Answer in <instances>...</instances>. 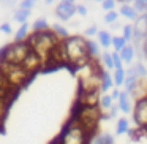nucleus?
<instances>
[{
    "mask_svg": "<svg viewBox=\"0 0 147 144\" xmlns=\"http://www.w3.org/2000/svg\"><path fill=\"white\" fill-rule=\"evenodd\" d=\"M26 41L29 43L30 49H32V51L43 60V64L46 65L49 60V55H51L52 49L59 45L60 38L49 29V30H46V32H33L32 35H29V38H27Z\"/></svg>",
    "mask_w": 147,
    "mask_h": 144,
    "instance_id": "nucleus-1",
    "label": "nucleus"
},
{
    "mask_svg": "<svg viewBox=\"0 0 147 144\" xmlns=\"http://www.w3.org/2000/svg\"><path fill=\"white\" fill-rule=\"evenodd\" d=\"M63 46L67 52L68 65L71 67L79 70L90 60L87 40H84L82 37H68L67 40H63Z\"/></svg>",
    "mask_w": 147,
    "mask_h": 144,
    "instance_id": "nucleus-2",
    "label": "nucleus"
},
{
    "mask_svg": "<svg viewBox=\"0 0 147 144\" xmlns=\"http://www.w3.org/2000/svg\"><path fill=\"white\" fill-rule=\"evenodd\" d=\"M101 74L103 70H100L98 65L93 64L90 59L82 68H79L78 79H79V93H90L100 90L101 86Z\"/></svg>",
    "mask_w": 147,
    "mask_h": 144,
    "instance_id": "nucleus-3",
    "label": "nucleus"
},
{
    "mask_svg": "<svg viewBox=\"0 0 147 144\" xmlns=\"http://www.w3.org/2000/svg\"><path fill=\"white\" fill-rule=\"evenodd\" d=\"M103 117L101 111L98 106H79L78 105L76 112H74L73 119L92 136L98 128V122Z\"/></svg>",
    "mask_w": 147,
    "mask_h": 144,
    "instance_id": "nucleus-4",
    "label": "nucleus"
},
{
    "mask_svg": "<svg viewBox=\"0 0 147 144\" xmlns=\"http://www.w3.org/2000/svg\"><path fill=\"white\" fill-rule=\"evenodd\" d=\"M90 135L71 117V120L63 127L60 136L55 139L57 144H89L90 141Z\"/></svg>",
    "mask_w": 147,
    "mask_h": 144,
    "instance_id": "nucleus-5",
    "label": "nucleus"
},
{
    "mask_svg": "<svg viewBox=\"0 0 147 144\" xmlns=\"http://www.w3.org/2000/svg\"><path fill=\"white\" fill-rule=\"evenodd\" d=\"M0 73L7 78V81L14 87L16 90L24 89L29 84V81L32 79L29 73L24 70L21 65H14V64H7V62H0Z\"/></svg>",
    "mask_w": 147,
    "mask_h": 144,
    "instance_id": "nucleus-6",
    "label": "nucleus"
},
{
    "mask_svg": "<svg viewBox=\"0 0 147 144\" xmlns=\"http://www.w3.org/2000/svg\"><path fill=\"white\" fill-rule=\"evenodd\" d=\"M32 51L27 41L22 43H10L5 48L0 49V62H7V64H14L21 65L24 62V59L29 55V52Z\"/></svg>",
    "mask_w": 147,
    "mask_h": 144,
    "instance_id": "nucleus-7",
    "label": "nucleus"
},
{
    "mask_svg": "<svg viewBox=\"0 0 147 144\" xmlns=\"http://www.w3.org/2000/svg\"><path fill=\"white\" fill-rule=\"evenodd\" d=\"M133 119L138 127L147 131V97H142L136 101L133 109Z\"/></svg>",
    "mask_w": 147,
    "mask_h": 144,
    "instance_id": "nucleus-8",
    "label": "nucleus"
},
{
    "mask_svg": "<svg viewBox=\"0 0 147 144\" xmlns=\"http://www.w3.org/2000/svg\"><path fill=\"white\" fill-rule=\"evenodd\" d=\"M21 67H22L24 70H26L27 73L30 74V76H35V74L38 73V71L41 70L43 67H45V64H43V60L35 54V52L30 51L29 55H27V57L24 59V62L21 64Z\"/></svg>",
    "mask_w": 147,
    "mask_h": 144,
    "instance_id": "nucleus-9",
    "label": "nucleus"
},
{
    "mask_svg": "<svg viewBox=\"0 0 147 144\" xmlns=\"http://www.w3.org/2000/svg\"><path fill=\"white\" fill-rule=\"evenodd\" d=\"M133 32H134L133 41L136 45L146 41V37H147V16L146 14L138 16V19L134 21V26H133Z\"/></svg>",
    "mask_w": 147,
    "mask_h": 144,
    "instance_id": "nucleus-10",
    "label": "nucleus"
},
{
    "mask_svg": "<svg viewBox=\"0 0 147 144\" xmlns=\"http://www.w3.org/2000/svg\"><path fill=\"white\" fill-rule=\"evenodd\" d=\"M18 93H19V90L14 89V87L7 81V78L0 73V98L8 101V103H13L14 100H16Z\"/></svg>",
    "mask_w": 147,
    "mask_h": 144,
    "instance_id": "nucleus-11",
    "label": "nucleus"
},
{
    "mask_svg": "<svg viewBox=\"0 0 147 144\" xmlns=\"http://www.w3.org/2000/svg\"><path fill=\"white\" fill-rule=\"evenodd\" d=\"M76 13V5L74 3H65V2H60L55 8V14L60 21H70L73 18V14Z\"/></svg>",
    "mask_w": 147,
    "mask_h": 144,
    "instance_id": "nucleus-12",
    "label": "nucleus"
},
{
    "mask_svg": "<svg viewBox=\"0 0 147 144\" xmlns=\"http://www.w3.org/2000/svg\"><path fill=\"white\" fill-rule=\"evenodd\" d=\"M100 90L90 93H79L78 98V105L79 106H98L100 105Z\"/></svg>",
    "mask_w": 147,
    "mask_h": 144,
    "instance_id": "nucleus-13",
    "label": "nucleus"
},
{
    "mask_svg": "<svg viewBox=\"0 0 147 144\" xmlns=\"http://www.w3.org/2000/svg\"><path fill=\"white\" fill-rule=\"evenodd\" d=\"M117 108L120 109L122 112H125V114H128V112L131 111V101H130V97H128L127 92H122V93H120Z\"/></svg>",
    "mask_w": 147,
    "mask_h": 144,
    "instance_id": "nucleus-14",
    "label": "nucleus"
},
{
    "mask_svg": "<svg viewBox=\"0 0 147 144\" xmlns=\"http://www.w3.org/2000/svg\"><path fill=\"white\" fill-rule=\"evenodd\" d=\"M114 86V79H112V76L108 73V71H103L101 74V86H100V92H108V90H111V87Z\"/></svg>",
    "mask_w": 147,
    "mask_h": 144,
    "instance_id": "nucleus-15",
    "label": "nucleus"
},
{
    "mask_svg": "<svg viewBox=\"0 0 147 144\" xmlns=\"http://www.w3.org/2000/svg\"><path fill=\"white\" fill-rule=\"evenodd\" d=\"M120 14H123L127 19H130V21H136L138 19V11L133 8V5H122L120 7Z\"/></svg>",
    "mask_w": 147,
    "mask_h": 144,
    "instance_id": "nucleus-16",
    "label": "nucleus"
},
{
    "mask_svg": "<svg viewBox=\"0 0 147 144\" xmlns=\"http://www.w3.org/2000/svg\"><path fill=\"white\" fill-rule=\"evenodd\" d=\"M29 24H21V27L18 29V32H16V35H14V41L16 43H22V41H26V38H29Z\"/></svg>",
    "mask_w": 147,
    "mask_h": 144,
    "instance_id": "nucleus-17",
    "label": "nucleus"
},
{
    "mask_svg": "<svg viewBox=\"0 0 147 144\" xmlns=\"http://www.w3.org/2000/svg\"><path fill=\"white\" fill-rule=\"evenodd\" d=\"M120 59H122V62H127V64H131V60H133V57H134V48L133 46H125L123 49H122L120 52Z\"/></svg>",
    "mask_w": 147,
    "mask_h": 144,
    "instance_id": "nucleus-18",
    "label": "nucleus"
},
{
    "mask_svg": "<svg viewBox=\"0 0 147 144\" xmlns=\"http://www.w3.org/2000/svg\"><path fill=\"white\" fill-rule=\"evenodd\" d=\"M92 144H114V138L109 133H101V135H96L93 138Z\"/></svg>",
    "mask_w": 147,
    "mask_h": 144,
    "instance_id": "nucleus-19",
    "label": "nucleus"
},
{
    "mask_svg": "<svg viewBox=\"0 0 147 144\" xmlns=\"http://www.w3.org/2000/svg\"><path fill=\"white\" fill-rule=\"evenodd\" d=\"M98 40H100V45H101L103 48H109V46H112V37H111V33L106 32V30L98 32Z\"/></svg>",
    "mask_w": 147,
    "mask_h": 144,
    "instance_id": "nucleus-20",
    "label": "nucleus"
},
{
    "mask_svg": "<svg viewBox=\"0 0 147 144\" xmlns=\"http://www.w3.org/2000/svg\"><path fill=\"white\" fill-rule=\"evenodd\" d=\"M32 29L33 32H46V30H49V24L45 18H40V19H36L32 24Z\"/></svg>",
    "mask_w": 147,
    "mask_h": 144,
    "instance_id": "nucleus-21",
    "label": "nucleus"
},
{
    "mask_svg": "<svg viewBox=\"0 0 147 144\" xmlns=\"http://www.w3.org/2000/svg\"><path fill=\"white\" fill-rule=\"evenodd\" d=\"M125 78H127V71L122 68V70H115V71H114V76H112V79H114V84H115V86H123Z\"/></svg>",
    "mask_w": 147,
    "mask_h": 144,
    "instance_id": "nucleus-22",
    "label": "nucleus"
},
{
    "mask_svg": "<svg viewBox=\"0 0 147 144\" xmlns=\"http://www.w3.org/2000/svg\"><path fill=\"white\" fill-rule=\"evenodd\" d=\"M130 131V124H128L127 119H119L117 122V128H115V133L117 135H125Z\"/></svg>",
    "mask_w": 147,
    "mask_h": 144,
    "instance_id": "nucleus-23",
    "label": "nucleus"
},
{
    "mask_svg": "<svg viewBox=\"0 0 147 144\" xmlns=\"http://www.w3.org/2000/svg\"><path fill=\"white\" fill-rule=\"evenodd\" d=\"M112 46H114L115 52H120L127 46V40L123 37H112Z\"/></svg>",
    "mask_w": 147,
    "mask_h": 144,
    "instance_id": "nucleus-24",
    "label": "nucleus"
},
{
    "mask_svg": "<svg viewBox=\"0 0 147 144\" xmlns=\"http://www.w3.org/2000/svg\"><path fill=\"white\" fill-rule=\"evenodd\" d=\"M30 16V11H27V10H18L16 13H14V21H18L19 24H26L27 22V18Z\"/></svg>",
    "mask_w": 147,
    "mask_h": 144,
    "instance_id": "nucleus-25",
    "label": "nucleus"
},
{
    "mask_svg": "<svg viewBox=\"0 0 147 144\" xmlns=\"http://www.w3.org/2000/svg\"><path fill=\"white\" fill-rule=\"evenodd\" d=\"M10 106H11V103H8V101H5V100L0 98V122H3L5 117L8 116Z\"/></svg>",
    "mask_w": 147,
    "mask_h": 144,
    "instance_id": "nucleus-26",
    "label": "nucleus"
},
{
    "mask_svg": "<svg viewBox=\"0 0 147 144\" xmlns=\"http://www.w3.org/2000/svg\"><path fill=\"white\" fill-rule=\"evenodd\" d=\"M87 48H89V55H90V59L96 57V55L100 54V46L96 45L95 41H92V40H87Z\"/></svg>",
    "mask_w": 147,
    "mask_h": 144,
    "instance_id": "nucleus-27",
    "label": "nucleus"
},
{
    "mask_svg": "<svg viewBox=\"0 0 147 144\" xmlns=\"http://www.w3.org/2000/svg\"><path fill=\"white\" fill-rule=\"evenodd\" d=\"M52 32H54L60 40H67L68 38L67 29H65V27H62V26H59V24H54V26H52Z\"/></svg>",
    "mask_w": 147,
    "mask_h": 144,
    "instance_id": "nucleus-28",
    "label": "nucleus"
},
{
    "mask_svg": "<svg viewBox=\"0 0 147 144\" xmlns=\"http://www.w3.org/2000/svg\"><path fill=\"white\" fill-rule=\"evenodd\" d=\"M100 106H101V109H105V111H109V109L112 108V98L111 95H103L101 98H100Z\"/></svg>",
    "mask_w": 147,
    "mask_h": 144,
    "instance_id": "nucleus-29",
    "label": "nucleus"
},
{
    "mask_svg": "<svg viewBox=\"0 0 147 144\" xmlns=\"http://www.w3.org/2000/svg\"><path fill=\"white\" fill-rule=\"evenodd\" d=\"M123 37L127 41H133V37H134V32H133V26H125L123 27Z\"/></svg>",
    "mask_w": 147,
    "mask_h": 144,
    "instance_id": "nucleus-30",
    "label": "nucleus"
},
{
    "mask_svg": "<svg viewBox=\"0 0 147 144\" xmlns=\"http://www.w3.org/2000/svg\"><path fill=\"white\" fill-rule=\"evenodd\" d=\"M133 70L136 71V74H138V78L139 79H142V78H146V74H147V70H146V67H144L142 64H136L133 67Z\"/></svg>",
    "mask_w": 147,
    "mask_h": 144,
    "instance_id": "nucleus-31",
    "label": "nucleus"
},
{
    "mask_svg": "<svg viewBox=\"0 0 147 144\" xmlns=\"http://www.w3.org/2000/svg\"><path fill=\"white\" fill-rule=\"evenodd\" d=\"M103 62H105L106 68H114V60H112V54H109V52H105L103 54Z\"/></svg>",
    "mask_w": 147,
    "mask_h": 144,
    "instance_id": "nucleus-32",
    "label": "nucleus"
},
{
    "mask_svg": "<svg viewBox=\"0 0 147 144\" xmlns=\"http://www.w3.org/2000/svg\"><path fill=\"white\" fill-rule=\"evenodd\" d=\"M133 8L138 13H146V3H144V0H134Z\"/></svg>",
    "mask_w": 147,
    "mask_h": 144,
    "instance_id": "nucleus-33",
    "label": "nucleus"
},
{
    "mask_svg": "<svg viewBox=\"0 0 147 144\" xmlns=\"http://www.w3.org/2000/svg\"><path fill=\"white\" fill-rule=\"evenodd\" d=\"M101 7L105 11H114L115 0H105V2H101Z\"/></svg>",
    "mask_w": 147,
    "mask_h": 144,
    "instance_id": "nucleus-34",
    "label": "nucleus"
},
{
    "mask_svg": "<svg viewBox=\"0 0 147 144\" xmlns=\"http://www.w3.org/2000/svg\"><path fill=\"white\" fill-rule=\"evenodd\" d=\"M112 60H114V68L115 70H122V64H123V62H122L119 52H114V54H112Z\"/></svg>",
    "mask_w": 147,
    "mask_h": 144,
    "instance_id": "nucleus-35",
    "label": "nucleus"
},
{
    "mask_svg": "<svg viewBox=\"0 0 147 144\" xmlns=\"http://www.w3.org/2000/svg\"><path fill=\"white\" fill-rule=\"evenodd\" d=\"M117 18H119V14L115 13V11H108V13H106V16H105V21L108 24H112V22H115V21H117Z\"/></svg>",
    "mask_w": 147,
    "mask_h": 144,
    "instance_id": "nucleus-36",
    "label": "nucleus"
},
{
    "mask_svg": "<svg viewBox=\"0 0 147 144\" xmlns=\"http://www.w3.org/2000/svg\"><path fill=\"white\" fill-rule=\"evenodd\" d=\"M19 7H21V10H27V11H30V10H32V7H33V2H32V0H22Z\"/></svg>",
    "mask_w": 147,
    "mask_h": 144,
    "instance_id": "nucleus-37",
    "label": "nucleus"
},
{
    "mask_svg": "<svg viewBox=\"0 0 147 144\" xmlns=\"http://www.w3.org/2000/svg\"><path fill=\"white\" fill-rule=\"evenodd\" d=\"M0 32H3V33H7V35H10V33H11V26L8 22L2 24V26H0Z\"/></svg>",
    "mask_w": 147,
    "mask_h": 144,
    "instance_id": "nucleus-38",
    "label": "nucleus"
},
{
    "mask_svg": "<svg viewBox=\"0 0 147 144\" xmlns=\"http://www.w3.org/2000/svg\"><path fill=\"white\" fill-rule=\"evenodd\" d=\"M86 35H87V37H93V35H98V30H96V27H95V26L89 27V29L86 30Z\"/></svg>",
    "mask_w": 147,
    "mask_h": 144,
    "instance_id": "nucleus-39",
    "label": "nucleus"
},
{
    "mask_svg": "<svg viewBox=\"0 0 147 144\" xmlns=\"http://www.w3.org/2000/svg\"><path fill=\"white\" fill-rule=\"evenodd\" d=\"M76 13H79L81 16H86L87 14V8L84 5H76Z\"/></svg>",
    "mask_w": 147,
    "mask_h": 144,
    "instance_id": "nucleus-40",
    "label": "nucleus"
},
{
    "mask_svg": "<svg viewBox=\"0 0 147 144\" xmlns=\"http://www.w3.org/2000/svg\"><path fill=\"white\" fill-rule=\"evenodd\" d=\"M119 97H120V92H119V90H114V92L111 93V98L112 100H119Z\"/></svg>",
    "mask_w": 147,
    "mask_h": 144,
    "instance_id": "nucleus-41",
    "label": "nucleus"
},
{
    "mask_svg": "<svg viewBox=\"0 0 147 144\" xmlns=\"http://www.w3.org/2000/svg\"><path fill=\"white\" fill-rule=\"evenodd\" d=\"M144 55L147 57V43H144Z\"/></svg>",
    "mask_w": 147,
    "mask_h": 144,
    "instance_id": "nucleus-42",
    "label": "nucleus"
},
{
    "mask_svg": "<svg viewBox=\"0 0 147 144\" xmlns=\"http://www.w3.org/2000/svg\"><path fill=\"white\" fill-rule=\"evenodd\" d=\"M62 2H65V3H74V0H62Z\"/></svg>",
    "mask_w": 147,
    "mask_h": 144,
    "instance_id": "nucleus-43",
    "label": "nucleus"
},
{
    "mask_svg": "<svg viewBox=\"0 0 147 144\" xmlns=\"http://www.w3.org/2000/svg\"><path fill=\"white\" fill-rule=\"evenodd\" d=\"M0 131H3V122H0Z\"/></svg>",
    "mask_w": 147,
    "mask_h": 144,
    "instance_id": "nucleus-44",
    "label": "nucleus"
},
{
    "mask_svg": "<svg viewBox=\"0 0 147 144\" xmlns=\"http://www.w3.org/2000/svg\"><path fill=\"white\" fill-rule=\"evenodd\" d=\"M52 2H54V0H46V3H48V5H49V3H52Z\"/></svg>",
    "mask_w": 147,
    "mask_h": 144,
    "instance_id": "nucleus-45",
    "label": "nucleus"
},
{
    "mask_svg": "<svg viewBox=\"0 0 147 144\" xmlns=\"http://www.w3.org/2000/svg\"><path fill=\"white\" fill-rule=\"evenodd\" d=\"M96 2H105V0H96Z\"/></svg>",
    "mask_w": 147,
    "mask_h": 144,
    "instance_id": "nucleus-46",
    "label": "nucleus"
},
{
    "mask_svg": "<svg viewBox=\"0 0 147 144\" xmlns=\"http://www.w3.org/2000/svg\"><path fill=\"white\" fill-rule=\"evenodd\" d=\"M144 43H147V37H146V41H144Z\"/></svg>",
    "mask_w": 147,
    "mask_h": 144,
    "instance_id": "nucleus-47",
    "label": "nucleus"
},
{
    "mask_svg": "<svg viewBox=\"0 0 147 144\" xmlns=\"http://www.w3.org/2000/svg\"><path fill=\"white\" fill-rule=\"evenodd\" d=\"M146 16H147V8H146Z\"/></svg>",
    "mask_w": 147,
    "mask_h": 144,
    "instance_id": "nucleus-48",
    "label": "nucleus"
},
{
    "mask_svg": "<svg viewBox=\"0 0 147 144\" xmlns=\"http://www.w3.org/2000/svg\"><path fill=\"white\" fill-rule=\"evenodd\" d=\"M32 2H35V0H32Z\"/></svg>",
    "mask_w": 147,
    "mask_h": 144,
    "instance_id": "nucleus-49",
    "label": "nucleus"
},
{
    "mask_svg": "<svg viewBox=\"0 0 147 144\" xmlns=\"http://www.w3.org/2000/svg\"><path fill=\"white\" fill-rule=\"evenodd\" d=\"M54 144H57V143H54Z\"/></svg>",
    "mask_w": 147,
    "mask_h": 144,
    "instance_id": "nucleus-50",
    "label": "nucleus"
},
{
    "mask_svg": "<svg viewBox=\"0 0 147 144\" xmlns=\"http://www.w3.org/2000/svg\"><path fill=\"white\" fill-rule=\"evenodd\" d=\"M0 2H2V0H0Z\"/></svg>",
    "mask_w": 147,
    "mask_h": 144,
    "instance_id": "nucleus-51",
    "label": "nucleus"
}]
</instances>
